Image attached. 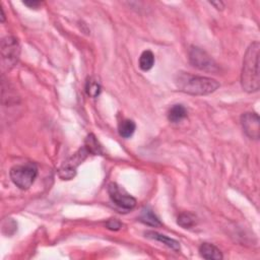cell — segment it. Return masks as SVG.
Masks as SVG:
<instances>
[{
	"mask_svg": "<svg viewBox=\"0 0 260 260\" xmlns=\"http://www.w3.org/2000/svg\"><path fill=\"white\" fill-rule=\"evenodd\" d=\"M259 55L260 44L259 42H254L246 51L241 72L242 88L247 93H254L259 90Z\"/></svg>",
	"mask_w": 260,
	"mask_h": 260,
	"instance_id": "6da1fadb",
	"label": "cell"
},
{
	"mask_svg": "<svg viewBox=\"0 0 260 260\" xmlns=\"http://www.w3.org/2000/svg\"><path fill=\"white\" fill-rule=\"evenodd\" d=\"M175 84L180 92L192 96L210 95L220 88V83L213 79L192 75L187 72H178Z\"/></svg>",
	"mask_w": 260,
	"mask_h": 260,
	"instance_id": "7a4b0ae2",
	"label": "cell"
},
{
	"mask_svg": "<svg viewBox=\"0 0 260 260\" xmlns=\"http://www.w3.org/2000/svg\"><path fill=\"white\" fill-rule=\"evenodd\" d=\"M10 179L19 189L27 190L34 184L38 176V168L32 162L16 165L10 169Z\"/></svg>",
	"mask_w": 260,
	"mask_h": 260,
	"instance_id": "3957f363",
	"label": "cell"
},
{
	"mask_svg": "<svg viewBox=\"0 0 260 260\" xmlns=\"http://www.w3.org/2000/svg\"><path fill=\"white\" fill-rule=\"evenodd\" d=\"M91 151L85 146L79 149L72 157H70L67 161H65L59 169V177L63 180H70L75 174H77V169L81 162L88 158Z\"/></svg>",
	"mask_w": 260,
	"mask_h": 260,
	"instance_id": "277c9868",
	"label": "cell"
},
{
	"mask_svg": "<svg viewBox=\"0 0 260 260\" xmlns=\"http://www.w3.org/2000/svg\"><path fill=\"white\" fill-rule=\"evenodd\" d=\"M189 60L194 67L207 72H216L218 64L209 54L198 47H191L189 51Z\"/></svg>",
	"mask_w": 260,
	"mask_h": 260,
	"instance_id": "5b68a950",
	"label": "cell"
},
{
	"mask_svg": "<svg viewBox=\"0 0 260 260\" xmlns=\"http://www.w3.org/2000/svg\"><path fill=\"white\" fill-rule=\"evenodd\" d=\"M20 54L19 43L16 37H6L1 42V56L5 66L10 69L16 64Z\"/></svg>",
	"mask_w": 260,
	"mask_h": 260,
	"instance_id": "8992f818",
	"label": "cell"
},
{
	"mask_svg": "<svg viewBox=\"0 0 260 260\" xmlns=\"http://www.w3.org/2000/svg\"><path fill=\"white\" fill-rule=\"evenodd\" d=\"M108 193H109V196L112 202H114L118 208L125 211H130L135 208L136 199L119 187L116 183L109 184V186H108Z\"/></svg>",
	"mask_w": 260,
	"mask_h": 260,
	"instance_id": "52a82bcc",
	"label": "cell"
},
{
	"mask_svg": "<svg viewBox=\"0 0 260 260\" xmlns=\"http://www.w3.org/2000/svg\"><path fill=\"white\" fill-rule=\"evenodd\" d=\"M244 132L251 139H258L260 135V120L256 113H245L241 116Z\"/></svg>",
	"mask_w": 260,
	"mask_h": 260,
	"instance_id": "ba28073f",
	"label": "cell"
},
{
	"mask_svg": "<svg viewBox=\"0 0 260 260\" xmlns=\"http://www.w3.org/2000/svg\"><path fill=\"white\" fill-rule=\"evenodd\" d=\"M145 235H146V238H148V239L156 240V241H159V242H161L162 244H165L166 246L171 248L172 250H174V251H179L180 250L179 242L174 240V239H172V238H169V237H167L165 235H162L160 233L153 232V231L146 232Z\"/></svg>",
	"mask_w": 260,
	"mask_h": 260,
	"instance_id": "9c48e42d",
	"label": "cell"
},
{
	"mask_svg": "<svg viewBox=\"0 0 260 260\" xmlns=\"http://www.w3.org/2000/svg\"><path fill=\"white\" fill-rule=\"evenodd\" d=\"M199 253L204 259L220 260L223 259V254L218 247L210 243H202L199 247Z\"/></svg>",
	"mask_w": 260,
	"mask_h": 260,
	"instance_id": "30bf717a",
	"label": "cell"
},
{
	"mask_svg": "<svg viewBox=\"0 0 260 260\" xmlns=\"http://www.w3.org/2000/svg\"><path fill=\"white\" fill-rule=\"evenodd\" d=\"M187 117V110L183 105L177 104L173 106L168 112L169 121L173 123H179Z\"/></svg>",
	"mask_w": 260,
	"mask_h": 260,
	"instance_id": "8fae6325",
	"label": "cell"
},
{
	"mask_svg": "<svg viewBox=\"0 0 260 260\" xmlns=\"http://www.w3.org/2000/svg\"><path fill=\"white\" fill-rule=\"evenodd\" d=\"M139 221L150 227H160L162 223L150 208H145L139 215Z\"/></svg>",
	"mask_w": 260,
	"mask_h": 260,
	"instance_id": "7c38bea8",
	"label": "cell"
},
{
	"mask_svg": "<svg viewBox=\"0 0 260 260\" xmlns=\"http://www.w3.org/2000/svg\"><path fill=\"white\" fill-rule=\"evenodd\" d=\"M135 129H136V125L134 121L130 120V119H124V120L119 122V125H118L119 134L124 138L131 137L135 131Z\"/></svg>",
	"mask_w": 260,
	"mask_h": 260,
	"instance_id": "4fadbf2b",
	"label": "cell"
},
{
	"mask_svg": "<svg viewBox=\"0 0 260 260\" xmlns=\"http://www.w3.org/2000/svg\"><path fill=\"white\" fill-rule=\"evenodd\" d=\"M139 67L144 71H148L151 68H153L154 64H155V55L154 53L149 51V50H146L142 53V55L139 57Z\"/></svg>",
	"mask_w": 260,
	"mask_h": 260,
	"instance_id": "5bb4252c",
	"label": "cell"
},
{
	"mask_svg": "<svg viewBox=\"0 0 260 260\" xmlns=\"http://www.w3.org/2000/svg\"><path fill=\"white\" fill-rule=\"evenodd\" d=\"M177 223L183 229H191L196 225V216L190 212H183L178 216Z\"/></svg>",
	"mask_w": 260,
	"mask_h": 260,
	"instance_id": "9a60e30c",
	"label": "cell"
},
{
	"mask_svg": "<svg viewBox=\"0 0 260 260\" xmlns=\"http://www.w3.org/2000/svg\"><path fill=\"white\" fill-rule=\"evenodd\" d=\"M101 91H102L101 84L97 80L90 78L88 80V81H86L85 92H86V94H88V96H90L92 98H97L101 94Z\"/></svg>",
	"mask_w": 260,
	"mask_h": 260,
	"instance_id": "2e32d148",
	"label": "cell"
},
{
	"mask_svg": "<svg viewBox=\"0 0 260 260\" xmlns=\"http://www.w3.org/2000/svg\"><path fill=\"white\" fill-rule=\"evenodd\" d=\"M121 223L119 222L118 220H110L109 222L107 223V227H108V229H110V230H113V231H118L119 229H120L121 228Z\"/></svg>",
	"mask_w": 260,
	"mask_h": 260,
	"instance_id": "e0dca14e",
	"label": "cell"
},
{
	"mask_svg": "<svg viewBox=\"0 0 260 260\" xmlns=\"http://www.w3.org/2000/svg\"><path fill=\"white\" fill-rule=\"evenodd\" d=\"M25 5L31 7V8H38L40 5H41V2H38V1H34V2H28V1H25L24 2Z\"/></svg>",
	"mask_w": 260,
	"mask_h": 260,
	"instance_id": "ac0fdd59",
	"label": "cell"
},
{
	"mask_svg": "<svg viewBox=\"0 0 260 260\" xmlns=\"http://www.w3.org/2000/svg\"><path fill=\"white\" fill-rule=\"evenodd\" d=\"M211 5H213V6H215V8L216 9H221V10H223L224 8H225V4L222 2V1H215V2H211Z\"/></svg>",
	"mask_w": 260,
	"mask_h": 260,
	"instance_id": "d6986e66",
	"label": "cell"
},
{
	"mask_svg": "<svg viewBox=\"0 0 260 260\" xmlns=\"http://www.w3.org/2000/svg\"><path fill=\"white\" fill-rule=\"evenodd\" d=\"M4 19H5V16H4V12H3V8L1 7V21H2V23H3V21H4Z\"/></svg>",
	"mask_w": 260,
	"mask_h": 260,
	"instance_id": "ffe728a7",
	"label": "cell"
}]
</instances>
